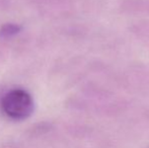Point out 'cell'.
<instances>
[{"label": "cell", "mask_w": 149, "mask_h": 148, "mask_svg": "<svg viewBox=\"0 0 149 148\" xmlns=\"http://www.w3.org/2000/svg\"><path fill=\"white\" fill-rule=\"evenodd\" d=\"M1 109L6 117L14 121L28 119L33 113L35 104L26 90L15 88L6 92L1 99Z\"/></svg>", "instance_id": "obj_1"}, {"label": "cell", "mask_w": 149, "mask_h": 148, "mask_svg": "<svg viewBox=\"0 0 149 148\" xmlns=\"http://www.w3.org/2000/svg\"><path fill=\"white\" fill-rule=\"evenodd\" d=\"M22 30V26L14 22H8L0 28V37L3 39H10L18 35Z\"/></svg>", "instance_id": "obj_2"}]
</instances>
